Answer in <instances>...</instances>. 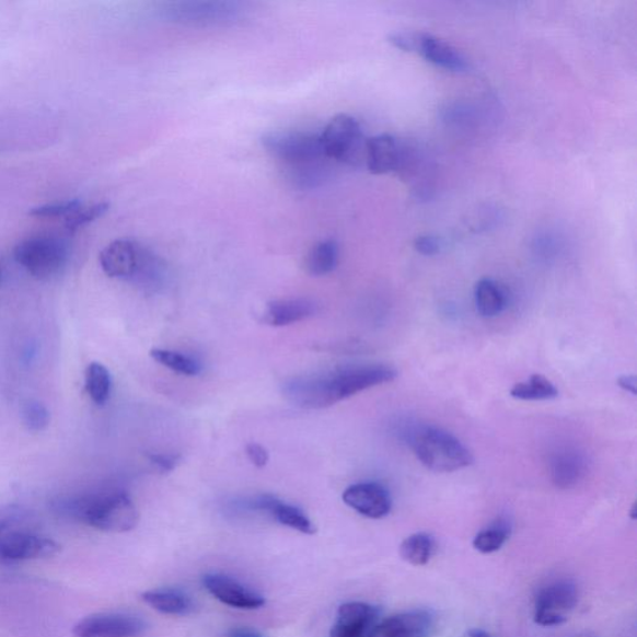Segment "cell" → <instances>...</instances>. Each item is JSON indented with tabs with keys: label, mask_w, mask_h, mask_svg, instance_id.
Here are the masks:
<instances>
[{
	"label": "cell",
	"mask_w": 637,
	"mask_h": 637,
	"mask_svg": "<svg viewBox=\"0 0 637 637\" xmlns=\"http://www.w3.org/2000/svg\"><path fill=\"white\" fill-rule=\"evenodd\" d=\"M396 378L397 371L394 368L382 363H363L290 379L283 385V394L288 402L298 407L321 409L368 389L387 384Z\"/></svg>",
	"instance_id": "cell-1"
},
{
	"label": "cell",
	"mask_w": 637,
	"mask_h": 637,
	"mask_svg": "<svg viewBox=\"0 0 637 637\" xmlns=\"http://www.w3.org/2000/svg\"><path fill=\"white\" fill-rule=\"evenodd\" d=\"M56 512L83 522L97 531L126 533L139 523V512L123 489H106L81 497L60 498L54 502Z\"/></svg>",
	"instance_id": "cell-2"
},
{
	"label": "cell",
	"mask_w": 637,
	"mask_h": 637,
	"mask_svg": "<svg viewBox=\"0 0 637 637\" xmlns=\"http://www.w3.org/2000/svg\"><path fill=\"white\" fill-rule=\"evenodd\" d=\"M409 444L426 468L451 473L471 466L473 456L458 437L432 426H421L409 433Z\"/></svg>",
	"instance_id": "cell-3"
},
{
	"label": "cell",
	"mask_w": 637,
	"mask_h": 637,
	"mask_svg": "<svg viewBox=\"0 0 637 637\" xmlns=\"http://www.w3.org/2000/svg\"><path fill=\"white\" fill-rule=\"evenodd\" d=\"M248 12L247 4L233 0H178L162 4L159 15L169 23L216 26L240 22Z\"/></svg>",
	"instance_id": "cell-4"
},
{
	"label": "cell",
	"mask_w": 637,
	"mask_h": 637,
	"mask_svg": "<svg viewBox=\"0 0 637 637\" xmlns=\"http://www.w3.org/2000/svg\"><path fill=\"white\" fill-rule=\"evenodd\" d=\"M14 258L36 279H50L67 266L69 247L54 235H36L16 245Z\"/></svg>",
	"instance_id": "cell-5"
},
{
	"label": "cell",
	"mask_w": 637,
	"mask_h": 637,
	"mask_svg": "<svg viewBox=\"0 0 637 637\" xmlns=\"http://www.w3.org/2000/svg\"><path fill=\"white\" fill-rule=\"evenodd\" d=\"M323 150L327 160L359 166L366 162L367 142L357 118L338 115L332 118L321 134Z\"/></svg>",
	"instance_id": "cell-6"
},
{
	"label": "cell",
	"mask_w": 637,
	"mask_h": 637,
	"mask_svg": "<svg viewBox=\"0 0 637 637\" xmlns=\"http://www.w3.org/2000/svg\"><path fill=\"white\" fill-rule=\"evenodd\" d=\"M262 146L286 166L326 159L321 134L303 131H270L264 134Z\"/></svg>",
	"instance_id": "cell-7"
},
{
	"label": "cell",
	"mask_w": 637,
	"mask_h": 637,
	"mask_svg": "<svg viewBox=\"0 0 637 637\" xmlns=\"http://www.w3.org/2000/svg\"><path fill=\"white\" fill-rule=\"evenodd\" d=\"M578 588L575 581L559 579L540 589L534 599V622L553 627L568 622L578 605Z\"/></svg>",
	"instance_id": "cell-8"
},
{
	"label": "cell",
	"mask_w": 637,
	"mask_h": 637,
	"mask_svg": "<svg viewBox=\"0 0 637 637\" xmlns=\"http://www.w3.org/2000/svg\"><path fill=\"white\" fill-rule=\"evenodd\" d=\"M234 506L236 509H240V511L267 514L279 524L291 528V530L303 534L312 535L316 532V528L311 521V518H309L302 509L286 503L283 500L271 495H259L245 498L241 500V502H235Z\"/></svg>",
	"instance_id": "cell-9"
},
{
	"label": "cell",
	"mask_w": 637,
	"mask_h": 637,
	"mask_svg": "<svg viewBox=\"0 0 637 637\" xmlns=\"http://www.w3.org/2000/svg\"><path fill=\"white\" fill-rule=\"evenodd\" d=\"M141 617L123 614H94L80 621L72 629L76 637H135L146 630Z\"/></svg>",
	"instance_id": "cell-10"
},
{
	"label": "cell",
	"mask_w": 637,
	"mask_h": 637,
	"mask_svg": "<svg viewBox=\"0 0 637 637\" xmlns=\"http://www.w3.org/2000/svg\"><path fill=\"white\" fill-rule=\"evenodd\" d=\"M60 552V545L44 536L9 532L0 536V560L7 563L50 558Z\"/></svg>",
	"instance_id": "cell-11"
},
{
	"label": "cell",
	"mask_w": 637,
	"mask_h": 637,
	"mask_svg": "<svg viewBox=\"0 0 637 637\" xmlns=\"http://www.w3.org/2000/svg\"><path fill=\"white\" fill-rule=\"evenodd\" d=\"M204 587L218 602L241 610H256L266 605V599L231 577L209 572L204 577Z\"/></svg>",
	"instance_id": "cell-12"
},
{
	"label": "cell",
	"mask_w": 637,
	"mask_h": 637,
	"mask_svg": "<svg viewBox=\"0 0 637 637\" xmlns=\"http://www.w3.org/2000/svg\"><path fill=\"white\" fill-rule=\"evenodd\" d=\"M343 500L355 512L370 520H381L391 512V507H393L387 489L375 482H361L348 487L344 490Z\"/></svg>",
	"instance_id": "cell-13"
},
{
	"label": "cell",
	"mask_w": 637,
	"mask_h": 637,
	"mask_svg": "<svg viewBox=\"0 0 637 637\" xmlns=\"http://www.w3.org/2000/svg\"><path fill=\"white\" fill-rule=\"evenodd\" d=\"M380 622V610L367 603L351 602L343 604L331 637H370Z\"/></svg>",
	"instance_id": "cell-14"
},
{
	"label": "cell",
	"mask_w": 637,
	"mask_h": 637,
	"mask_svg": "<svg viewBox=\"0 0 637 637\" xmlns=\"http://www.w3.org/2000/svg\"><path fill=\"white\" fill-rule=\"evenodd\" d=\"M143 245L132 240H116L100 253V266L111 278L129 280L139 267Z\"/></svg>",
	"instance_id": "cell-15"
},
{
	"label": "cell",
	"mask_w": 637,
	"mask_h": 637,
	"mask_svg": "<svg viewBox=\"0 0 637 637\" xmlns=\"http://www.w3.org/2000/svg\"><path fill=\"white\" fill-rule=\"evenodd\" d=\"M435 617L427 610H412L379 622L370 637H431Z\"/></svg>",
	"instance_id": "cell-16"
},
{
	"label": "cell",
	"mask_w": 637,
	"mask_h": 637,
	"mask_svg": "<svg viewBox=\"0 0 637 637\" xmlns=\"http://www.w3.org/2000/svg\"><path fill=\"white\" fill-rule=\"evenodd\" d=\"M549 472L553 484L558 488H575L587 476L588 461L578 450L563 448L552 454Z\"/></svg>",
	"instance_id": "cell-17"
},
{
	"label": "cell",
	"mask_w": 637,
	"mask_h": 637,
	"mask_svg": "<svg viewBox=\"0 0 637 637\" xmlns=\"http://www.w3.org/2000/svg\"><path fill=\"white\" fill-rule=\"evenodd\" d=\"M403 157V144L394 136L382 134L368 139L366 163L374 175L396 172Z\"/></svg>",
	"instance_id": "cell-18"
},
{
	"label": "cell",
	"mask_w": 637,
	"mask_h": 637,
	"mask_svg": "<svg viewBox=\"0 0 637 637\" xmlns=\"http://www.w3.org/2000/svg\"><path fill=\"white\" fill-rule=\"evenodd\" d=\"M416 53L445 70L464 71L468 68L466 58L456 48L430 34L418 35Z\"/></svg>",
	"instance_id": "cell-19"
},
{
	"label": "cell",
	"mask_w": 637,
	"mask_h": 637,
	"mask_svg": "<svg viewBox=\"0 0 637 637\" xmlns=\"http://www.w3.org/2000/svg\"><path fill=\"white\" fill-rule=\"evenodd\" d=\"M316 311V304L308 298L276 300L267 305L263 322L276 327L288 326L312 317Z\"/></svg>",
	"instance_id": "cell-20"
},
{
	"label": "cell",
	"mask_w": 637,
	"mask_h": 637,
	"mask_svg": "<svg viewBox=\"0 0 637 637\" xmlns=\"http://www.w3.org/2000/svg\"><path fill=\"white\" fill-rule=\"evenodd\" d=\"M142 600L157 612L172 616H186L195 612L193 598L178 589L149 590Z\"/></svg>",
	"instance_id": "cell-21"
},
{
	"label": "cell",
	"mask_w": 637,
	"mask_h": 637,
	"mask_svg": "<svg viewBox=\"0 0 637 637\" xmlns=\"http://www.w3.org/2000/svg\"><path fill=\"white\" fill-rule=\"evenodd\" d=\"M166 280V263L157 253L143 247L139 267L130 281L143 290L157 291L165 286Z\"/></svg>",
	"instance_id": "cell-22"
},
{
	"label": "cell",
	"mask_w": 637,
	"mask_h": 637,
	"mask_svg": "<svg viewBox=\"0 0 637 637\" xmlns=\"http://www.w3.org/2000/svg\"><path fill=\"white\" fill-rule=\"evenodd\" d=\"M287 177L290 184L299 189H315L324 186L331 178V167L327 159L299 163L287 166Z\"/></svg>",
	"instance_id": "cell-23"
},
{
	"label": "cell",
	"mask_w": 637,
	"mask_h": 637,
	"mask_svg": "<svg viewBox=\"0 0 637 637\" xmlns=\"http://www.w3.org/2000/svg\"><path fill=\"white\" fill-rule=\"evenodd\" d=\"M475 302L482 316L495 317L507 306L506 291L494 279H480L475 287Z\"/></svg>",
	"instance_id": "cell-24"
},
{
	"label": "cell",
	"mask_w": 637,
	"mask_h": 637,
	"mask_svg": "<svg viewBox=\"0 0 637 637\" xmlns=\"http://www.w3.org/2000/svg\"><path fill=\"white\" fill-rule=\"evenodd\" d=\"M339 263V245L333 240L314 245L305 258V270L313 277H323L335 270Z\"/></svg>",
	"instance_id": "cell-25"
},
{
	"label": "cell",
	"mask_w": 637,
	"mask_h": 637,
	"mask_svg": "<svg viewBox=\"0 0 637 637\" xmlns=\"http://www.w3.org/2000/svg\"><path fill=\"white\" fill-rule=\"evenodd\" d=\"M436 552L433 536L427 533H415L407 536L399 547L402 558L414 567L429 564Z\"/></svg>",
	"instance_id": "cell-26"
},
{
	"label": "cell",
	"mask_w": 637,
	"mask_h": 637,
	"mask_svg": "<svg viewBox=\"0 0 637 637\" xmlns=\"http://www.w3.org/2000/svg\"><path fill=\"white\" fill-rule=\"evenodd\" d=\"M559 395V391L552 381L535 374L530 379L518 382L511 389V396L522 402H547Z\"/></svg>",
	"instance_id": "cell-27"
},
{
	"label": "cell",
	"mask_w": 637,
	"mask_h": 637,
	"mask_svg": "<svg viewBox=\"0 0 637 637\" xmlns=\"http://www.w3.org/2000/svg\"><path fill=\"white\" fill-rule=\"evenodd\" d=\"M113 380L111 372L100 362H91L85 371V390L97 406L107 403L112 394Z\"/></svg>",
	"instance_id": "cell-28"
},
{
	"label": "cell",
	"mask_w": 637,
	"mask_h": 637,
	"mask_svg": "<svg viewBox=\"0 0 637 637\" xmlns=\"http://www.w3.org/2000/svg\"><path fill=\"white\" fill-rule=\"evenodd\" d=\"M151 358L161 363L162 367L177 372L179 375L197 377L202 371L201 363L188 355L172 350L153 349L150 351Z\"/></svg>",
	"instance_id": "cell-29"
},
{
	"label": "cell",
	"mask_w": 637,
	"mask_h": 637,
	"mask_svg": "<svg viewBox=\"0 0 637 637\" xmlns=\"http://www.w3.org/2000/svg\"><path fill=\"white\" fill-rule=\"evenodd\" d=\"M511 525L503 520L490 524L486 530H482L473 540V547L482 554L496 553L509 540Z\"/></svg>",
	"instance_id": "cell-30"
},
{
	"label": "cell",
	"mask_w": 637,
	"mask_h": 637,
	"mask_svg": "<svg viewBox=\"0 0 637 637\" xmlns=\"http://www.w3.org/2000/svg\"><path fill=\"white\" fill-rule=\"evenodd\" d=\"M22 420L30 431L42 432L48 429L50 413L42 403L30 399L22 407Z\"/></svg>",
	"instance_id": "cell-31"
},
{
	"label": "cell",
	"mask_w": 637,
	"mask_h": 637,
	"mask_svg": "<svg viewBox=\"0 0 637 637\" xmlns=\"http://www.w3.org/2000/svg\"><path fill=\"white\" fill-rule=\"evenodd\" d=\"M83 208L79 199H69V201L53 202L31 209L30 215L42 218H56L61 216H71Z\"/></svg>",
	"instance_id": "cell-32"
},
{
	"label": "cell",
	"mask_w": 637,
	"mask_h": 637,
	"mask_svg": "<svg viewBox=\"0 0 637 637\" xmlns=\"http://www.w3.org/2000/svg\"><path fill=\"white\" fill-rule=\"evenodd\" d=\"M108 208H111L108 204H97L89 208H80L78 212L68 217L66 223L67 229L74 232L81 229V227L102 218L108 211Z\"/></svg>",
	"instance_id": "cell-33"
},
{
	"label": "cell",
	"mask_w": 637,
	"mask_h": 637,
	"mask_svg": "<svg viewBox=\"0 0 637 637\" xmlns=\"http://www.w3.org/2000/svg\"><path fill=\"white\" fill-rule=\"evenodd\" d=\"M26 517H28V512L23 507L15 505L0 507V536L23 523Z\"/></svg>",
	"instance_id": "cell-34"
},
{
	"label": "cell",
	"mask_w": 637,
	"mask_h": 637,
	"mask_svg": "<svg viewBox=\"0 0 637 637\" xmlns=\"http://www.w3.org/2000/svg\"><path fill=\"white\" fill-rule=\"evenodd\" d=\"M418 35H420V33L397 32L390 34L387 39L397 49L416 53Z\"/></svg>",
	"instance_id": "cell-35"
},
{
	"label": "cell",
	"mask_w": 637,
	"mask_h": 637,
	"mask_svg": "<svg viewBox=\"0 0 637 637\" xmlns=\"http://www.w3.org/2000/svg\"><path fill=\"white\" fill-rule=\"evenodd\" d=\"M414 247L422 256L431 257L436 256L437 253L441 251V243L436 236L432 235H421L416 239Z\"/></svg>",
	"instance_id": "cell-36"
},
{
	"label": "cell",
	"mask_w": 637,
	"mask_h": 637,
	"mask_svg": "<svg viewBox=\"0 0 637 637\" xmlns=\"http://www.w3.org/2000/svg\"><path fill=\"white\" fill-rule=\"evenodd\" d=\"M149 460L157 466L161 472H171L177 467L181 458L178 454L170 453H150Z\"/></svg>",
	"instance_id": "cell-37"
},
{
	"label": "cell",
	"mask_w": 637,
	"mask_h": 637,
	"mask_svg": "<svg viewBox=\"0 0 637 637\" xmlns=\"http://www.w3.org/2000/svg\"><path fill=\"white\" fill-rule=\"evenodd\" d=\"M245 452H247V456L253 466H256L257 468H264L267 466L269 453L262 444L248 443L247 448H245Z\"/></svg>",
	"instance_id": "cell-38"
},
{
	"label": "cell",
	"mask_w": 637,
	"mask_h": 637,
	"mask_svg": "<svg viewBox=\"0 0 637 637\" xmlns=\"http://www.w3.org/2000/svg\"><path fill=\"white\" fill-rule=\"evenodd\" d=\"M617 385L626 391V393L636 395V378L634 375H624L618 378Z\"/></svg>",
	"instance_id": "cell-39"
},
{
	"label": "cell",
	"mask_w": 637,
	"mask_h": 637,
	"mask_svg": "<svg viewBox=\"0 0 637 637\" xmlns=\"http://www.w3.org/2000/svg\"><path fill=\"white\" fill-rule=\"evenodd\" d=\"M229 637H264L256 630L247 629V627H240L230 633Z\"/></svg>",
	"instance_id": "cell-40"
},
{
	"label": "cell",
	"mask_w": 637,
	"mask_h": 637,
	"mask_svg": "<svg viewBox=\"0 0 637 637\" xmlns=\"http://www.w3.org/2000/svg\"><path fill=\"white\" fill-rule=\"evenodd\" d=\"M461 637H493L488 633L479 629H473L462 635Z\"/></svg>",
	"instance_id": "cell-41"
},
{
	"label": "cell",
	"mask_w": 637,
	"mask_h": 637,
	"mask_svg": "<svg viewBox=\"0 0 637 637\" xmlns=\"http://www.w3.org/2000/svg\"><path fill=\"white\" fill-rule=\"evenodd\" d=\"M0 279H2V269H0Z\"/></svg>",
	"instance_id": "cell-42"
}]
</instances>
